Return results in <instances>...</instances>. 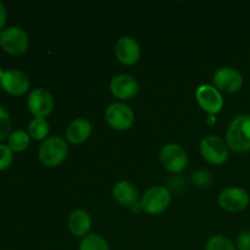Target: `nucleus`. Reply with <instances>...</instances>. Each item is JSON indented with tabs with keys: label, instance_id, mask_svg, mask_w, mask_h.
<instances>
[{
	"label": "nucleus",
	"instance_id": "9b49d317",
	"mask_svg": "<svg viewBox=\"0 0 250 250\" xmlns=\"http://www.w3.org/2000/svg\"><path fill=\"white\" fill-rule=\"evenodd\" d=\"M214 84L220 92L236 93L243 84V77L232 67H221L215 72Z\"/></svg>",
	"mask_w": 250,
	"mask_h": 250
},
{
	"label": "nucleus",
	"instance_id": "2eb2a0df",
	"mask_svg": "<svg viewBox=\"0 0 250 250\" xmlns=\"http://www.w3.org/2000/svg\"><path fill=\"white\" fill-rule=\"evenodd\" d=\"M112 195H114L116 202H119L121 205H125V207H134V205H137L139 198L136 186L128 181L117 182L112 189Z\"/></svg>",
	"mask_w": 250,
	"mask_h": 250
},
{
	"label": "nucleus",
	"instance_id": "bb28decb",
	"mask_svg": "<svg viewBox=\"0 0 250 250\" xmlns=\"http://www.w3.org/2000/svg\"><path fill=\"white\" fill-rule=\"evenodd\" d=\"M0 93H1V90H0Z\"/></svg>",
	"mask_w": 250,
	"mask_h": 250
},
{
	"label": "nucleus",
	"instance_id": "dca6fc26",
	"mask_svg": "<svg viewBox=\"0 0 250 250\" xmlns=\"http://www.w3.org/2000/svg\"><path fill=\"white\" fill-rule=\"evenodd\" d=\"M67 225L73 236L84 237L87 236L90 226H92V219H90L89 214L84 210H75V211L71 212Z\"/></svg>",
	"mask_w": 250,
	"mask_h": 250
},
{
	"label": "nucleus",
	"instance_id": "393cba45",
	"mask_svg": "<svg viewBox=\"0 0 250 250\" xmlns=\"http://www.w3.org/2000/svg\"><path fill=\"white\" fill-rule=\"evenodd\" d=\"M5 23H6V9L4 4L0 1V29L5 26Z\"/></svg>",
	"mask_w": 250,
	"mask_h": 250
},
{
	"label": "nucleus",
	"instance_id": "a211bd4d",
	"mask_svg": "<svg viewBox=\"0 0 250 250\" xmlns=\"http://www.w3.org/2000/svg\"><path fill=\"white\" fill-rule=\"evenodd\" d=\"M29 142H31V137L27 132L24 131H15L11 133L7 139V146L12 153H21L24 151L29 146Z\"/></svg>",
	"mask_w": 250,
	"mask_h": 250
},
{
	"label": "nucleus",
	"instance_id": "423d86ee",
	"mask_svg": "<svg viewBox=\"0 0 250 250\" xmlns=\"http://www.w3.org/2000/svg\"><path fill=\"white\" fill-rule=\"evenodd\" d=\"M160 161L168 172L177 173L185 170L188 165V156L180 144L170 143L163 146L160 151Z\"/></svg>",
	"mask_w": 250,
	"mask_h": 250
},
{
	"label": "nucleus",
	"instance_id": "0eeeda50",
	"mask_svg": "<svg viewBox=\"0 0 250 250\" xmlns=\"http://www.w3.org/2000/svg\"><path fill=\"white\" fill-rule=\"evenodd\" d=\"M105 119L110 127L117 131H126L134 122V114L129 106L122 103L109 105L105 111Z\"/></svg>",
	"mask_w": 250,
	"mask_h": 250
},
{
	"label": "nucleus",
	"instance_id": "f03ea898",
	"mask_svg": "<svg viewBox=\"0 0 250 250\" xmlns=\"http://www.w3.org/2000/svg\"><path fill=\"white\" fill-rule=\"evenodd\" d=\"M68 153L67 143L61 137H49L42 143L38 156L43 165L48 167L59 166L66 159Z\"/></svg>",
	"mask_w": 250,
	"mask_h": 250
},
{
	"label": "nucleus",
	"instance_id": "5701e85b",
	"mask_svg": "<svg viewBox=\"0 0 250 250\" xmlns=\"http://www.w3.org/2000/svg\"><path fill=\"white\" fill-rule=\"evenodd\" d=\"M14 160V155L10 148L4 144H0V171H4L9 167Z\"/></svg>",
	"mask_w": 250,
	"mask_h": 250
},
{
	"label": "nucleus",
	"instance_id": "b1692460",
	"mask_svg": "<svg viewBox=\"0 0 250 250\" xmlns=\"http://www.w3.org/2000/svg\"><path fill=\"white\" fill-rule=\"evenodd\" d=\"M237 248L238 250H250V231L239 233L237 238Z\"/></svg>",
	"mask_w": 250,
	"mask_h": 250
},
{
	"label": "nucleus",
	"instance_id": "f257e3e1",
	"mask_svg": "<svg viewBox=\"0 0 250 250\" xmlns=\"http://www.w3.org/2000/svg\"><path fill=\"white\" fill-rule=\"evenodd\" d=\"M226 141L227 146L237 153L250 151V115H238L232 120Z\"/></svg>",
	"mask_w": 250,
	"mask_h": 250
},
{
	"label": "nucleus",
	"instance_id": "6ab92c4d",
	"mask_svg": "<svg viewBox=\"0 0 250 250\" xmlns=\"http://www.w3.org/2000/svg\"><path fill=\"white\" fill-rule=\"evenodd\" d=\"M49 125L44 117H34L28 126V134L34 141H43L48 136Z\"/></svg>",
	"mask_w": 250,
	"mask_h": 250
},
{
	"label": "nucleus",
	"instance_id": "20e7f679",
	"mask_svg": "<svg viewBox=\"0 0 250 250\" xmlns=\"http://www.w3.org/2000/svg\"><path fill=\"white\" fill-rule=\"evenodd\" d=\"M171 202L167 188L155 186L146 190L141 199V209L149 215H159L165 211Z\"/></svg>",
	"mask_w": 250,
	"mask_h": 250
},
{
	"label": "nucleus",
	"instance_id": "a878e982",
	"mask_svg": "<svg viewBox=\"0 0 250 250\" xmlns=\"http://www.w3.org/2000/svg\"><path fill=\"white\" fill-rule=\"evenodd\" d=\"M2 75H4V71H2L1 66H0V78H1V77H2Z\"/></svg>",
	"mask_w": 250,
	"mask_h": 250
},
{
	"label": "nucleus",
	"instance_id": "7ed1b4c3",
	"mask_svg": "<svg viewBox=\"0 0 250 250\" xmlns=\"http://www.w3.org/2000/svg\"><path fill=\"white\" fill-rule=\"evenodd\" d=\"M0 45L10 55H22L28 50L29 39L26 32L20 27H9L0 33Z\"/></svg>",
	"mask_w": 250,
	"mask_h": 250
},
{
	"label": "nucleus",
	"instance_id": "f3484780",
	"mask_svg": "<svg viewBox=\"0 0 250 250\" xmlns=\"http://www.w3.org/2000/svg\"><path fill=\"white\" fill-rule=\"evenodd\" d=\"M92 133V125L84 119H77L68 125L66 129L67 141L72 144H81L89 138Z\"/></svg>",
	"mask_w": 250,
	"mask_h": 250
},
{
	"label": "nucleus",
	"instance_id": "f8f14e48",
	"mask_svg": "<svg viewBox=\"0 0 250 250\" xmlns=\"http://www.w3.org/2000/svg\"><path fill=\"white\" fill-rule=\"evenodd\" d=\"M27 105L29 111L36 117H45L53 111L54 100L48 90L44 88H37L28 95Z\"/></svg>",
	"mask_w": 250,
	"mask_h": 250
},
{
	"label": "nucleus",
	"instance_id": "9d476101",
	"mask_svg": "<svg viewBox=\"0 0 250 250\" xmlns=\"http://www.w3.org/2000/svg\"><path fill=\"white\" fill-rule=\"evenodd\" d=\"M0 84L7 94L20 97L28 90L29 80L26 73L22 71L10 68V70L4 71V75L0 78Z\"/></svg>",
	"mask_w": 250,
	"mask_h": 250
},
{
	"label": "nucleus",
	"instance_id": "ddd939ff",
	"mask_svg": "<svg viewBox=\"0 0 250 250\" xmlns=\"http://www.w3.org/2000/svg\"><path fill=\"white\" fill-rule=\"evenodd\" d=\"M115 55L124 65H134L141 58V46L132 37H122L115 45Z\"/></svg>",
	"mask_w": 250,
	"mask_h": 250
},
{
	"label": "nucleus",
	"instance_id": "39448f33",
	"mask_svg": "<svg viewBox=\"0 0 250 250\" xmlns=\"http://www.w3.org/2000/svg\"><path fill=\"white\" fill-rule=\"evenodd\" d=\"M200 153L208 163L221 165L229 156V146L217 136H208L200 142Z\"/></svg>",
	"mask_w": 250,
	"mask_h": 250
},
{
	"label": "nucleus",
	"instance_id": "412c9836",
	"mask_svg": "<svg viewBox=\"0 0 250 250\" xmlns=\"http://www.w3.org/2000/svg\"><path fill=\"white\" fill-rule=\"evenodd\" d=\"M207 250H236V247L226 237L214 236L207 243Z\"/></svg>",
	"mask_w": 250,
	"mask_h": 250
},
{
	"label": "nucleus",
	"instance_id": "4be33fe9",
	"mask_svg": "<svg viewBox=\"0 0 250 250\" xmlns=\"http://www.w3.org/2000/svg\"><path fill=\"white\" fill-rule=\"evenodd\" d=\"M10 129H11L10 115L7 114L4 107L0 106V142L4 141L6 137L10 136Z\"/></svg>",
	"mask_w": 250,
	"mask_h": 250
},
{
	"label": "nucleus",
	"instance_id": "1a4fd4ad",
	"mask_svg": "<svg viewBox=\"0 0 250 250\" xmlns=\"http://www.w3.org/2000/svg\"><path fill=\"white\" fill-rule=\"evenodd\" d=\"M249 194L239 187L226 188L220 193L219 204L229 212H239L249 205Z\"/></svg>",
	"mask_w": 250,
	"mask_h": 250
},
{
	"label": "nucleus",
	"instance_id": "aec40b11",
	"mask_svg": "<svg viewBox=\"0 0 250 250\" xmlns=\"http://www.w3.org/2000/svg\"><path fill=\"white\" fill-rule=\"evenodd\" d=\"M80 250H110L109 244L103 237L98 234H88L82 239Z\"/></svg>",
	"mask_w": 250,
	"mask_h": 250
},
{
	"label": "nucleus",
	"instance_id": "6e6552de",
	"mask_svg": "<svg viewBox=\"0 0 250 250\" xmlns=\"http://www.w3.org/2000/svg\"><path fill=\"white\" fill-rule=\"evenodd\" d=\"M195 98L199 106L210 115L217 114L224 107V98L221 92L214 85L203 84L198 87Z\"/></svg>",
	"mask_w": 250,
	"mask_h": 250
},
{
	"label": "nucleus",
	"instance_id": "4468645a",
	"mask_svg": "<svg viewBox=\"0 0 250 250\" xmlns=\"http://www.w3.org/2000/svg\"><path fill=\"white\" fill-rule=\"evenodd\" d=\"M110 89L114 97L121 100H128L132 99L138 92V82L133 76L122 73L112 78Z\"/></svg>",
	"mask_w": 250,
	"mask_h": 250
}]
</instances>
